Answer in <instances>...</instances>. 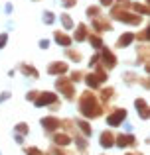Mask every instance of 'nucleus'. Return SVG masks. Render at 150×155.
Masks as SVG:
<instances>
[{"label":"nucleus","mask_w":150,"mask_h":155,"mask_svg":"<svg viewBox=\"0 0 150 155\" xmlns=\"http://www.w3.org/2000/svg\"><path fill=\"white\" fill-rule=\"evenodd\" d=\"M83 81H85V84H87L91 91H95V88H101V83H99V79H97L95 73H85V75H83Z\"/></svg>","instance_id":"5701e85b"},{"label":"nucleus","mask_w":150,"mask_h":155,"mask_svg":"<svg viewBox=\"0 0 150 155\" xmlns=\"http://www.w3.org/2000/svg\"><path fill=\"white\" fill-rule=\"evenodd\" d=\"M124 120H127V108H113L105 122H107V126H111V128H119Z\"/></svg>","instance_id":"20e7f679"},{"label":"nucleus","mask_w":150,"mask_h":155,"mask_svg":"<svg viewBox=\"0 0 150 155\" xmlns=\"http://www.w3.org/2000/svg\"><path fill=\"white\" fill-rule=\"evenodd\" d=\"M14 132L22 134V136H28V134H30V126H28V122H18V124L14 126Z\"/></svg>","instance_id":"c85d7f7f"},{"label":"nucleus","mask_w":150,"mask_h":155,"mask_svg":"<svg viewBox=\"0 0 150 155\" xmlns=\"http://www.w3.org/2000/svg\"><path fill=\"white\" fill-rule=\"evenodd\" d=\"M138 83L142 84V88H146V91L150 88V81H148V79H142V77H138Z\"/></svg>","instance_id":"37998d69"},{"label":"nucleus","mask_w":150,"mask_h":155,"mask_svg":"<svg viewBox=\"0 0 150 155\" xmlns=\"http://www.w3.org/2000/svg\"><path fill=\"white\" fill-rule=\"evenodd\" d=\"M75 126H77V130H79L81 134H83L85 137H91L93 136V128H91V124H89V120H85V118H75Z\"/></svg>","instance_id":"f3484780"},{"label":"nucleus","mask_w":150,"mask_h":155,"mask_svg":"<svg viewBox=\"0 0 150 155\" xmlns=\"http://www.w3.org/2000/svg\"><path fill=\"white\" fill-rule=\"evenodd\" d=\"M77 110H79L81 118H85V120H95V118L103 116V104H101L99 96L91 88L81 92L79 102H77Z\"/></svg>","instance_id":"f257e3e1"},{"label":"nucleus","mask_w":150,"mask_h":155,"mask_svg":"<svg viewBox=\"0 0 150 155\" xmlns=\"http://www.w3.org/2000/svg\"><path fill=\"white\" fill-rule=\"evenodd\" d=\"M83 75H85V73L79 71V69H77V71H71L69 73V81H71V83H79V81H83Z\"/></svg>","instance_id":"c756f323"},{"label":"nucleus","mask_w":150,"mask_h":155,"mask_svg":"<svg viewBox=\"0 0 150 155\" xmlns=\"http://www.w3.org/2000/svg\"><path fill=\"white\" fill-rule=\"evenodd\" d=\"M12 28H14V22H12V20H10V22H6V30H12Z\"/></svg>","instance_id":"c03bdc74"},{"label":"nucleus","mask_w":150,"mask_h":155,"mask_svg":"<svg viewBox=\"0 0 150 155\" xmlns=\"http://www.w3.org/2000/svg\"><path fill=\"white\" fill-rule=\"evenodd\" d=\"M55 91L59 92V94H63V98L67 100V102H73L75 100V83H71L67 77H59V79H55Z\"/></svg>","instance_id":"f03ea898"},{"label":"nucleus","mask_w":150,"mask_h":155,"mask_svg":"<svg viewBox=\"0 0 150 155\" xmlns=\"http://www.w3.org/2000/svg\"><path fill=\"white\" fill-rule=\"evenodd\" d=\"M58 22V14L54 10H44L42 12V24L44 26H54Z\"/></svg>","instance_id":"b1692460"},{"label":"nucleus","mask_w":150,"mask_h":155,"mask_svg":"<svg viewBox=\"0 0 150 155\" xmlns=\"http://www.w3.org/2000/svg\"><path fill=\"white\" fill-rule=\"evenodd\" d=\"M123 83L127 87H132V84H138V75L132 71H124L123 73Z\"/></svg>","instance_id":"a878e982"},{"label":"nucleus","mask_w":150,"mask_h":155,"mask_svg":"<svg viewBox=\"0 0 150 155\" xmlns=\"http://www.w3.org/2000/svg\"><path fill=\"white\" fill-rule=\"evenodd\" d=\"M73 30H75V34L71 35V39H73L75 43H83L89 35V26H85V22H81V24H77Z\"/></svg>","instance_id":"2eb2a0df"},{"label":"nucleus","mask_w":150,"mask_h":155,"mask_svg":"<svg viewBox=\"0 0 150 155\" xmlns=\"http://www.w3.org/2000/svg\"><path fill=\"white\" fill-rule=\"evenodd\" d=\"M131 10H134V14L138 16H148V6L140 2H131Z\"/></svg>","instance_id":"cd10ccee"},{"label":"nucleus","mask_w":150,"mask_h":155,"mask_svg":"<svg viewBox=\"0 0 150 155\" xmlns=\"http://www.w3.org/2000/svg\"><path fill=\"white\" fill-rule=\"evenodd\" d=\"M63 53H65V57L71 63H81L83 61V53L79 49H75V47H63Z\"/></svg>","instance_id":"412c9836"},{"label":"nucleus","mask_w":150,"mask_h":155,"mask_svg":"<svg viewBox=\"0 0 150 155\" xmlns=\"http://www.w3.org/2000/svg\"><path fill=\"white\" fill-rule=\"evenodd\" d=\"M99 63H103V69L105 71H111V69L117 67V63H119V59H117V55L111 51V47H101L99 49Z\"/></svg>","instance_id":"7ed1b4c3"},{"label":"nucleus","mask_w":150,"mask_h":155,"mask_svg":"<svg viewBox=\"0 0 150 155\" xmlns=\"http://www.w3.org/2000/svg\"><path fill=\"white\" fill-rule=\"evenodd\" d=\"M144 71H146V75H150V65H148V61H146V65H144Z\"/></svg>","instance_id":"a18cd8bd"},{"label":"nucleus","mask_w":150,"mask_h":155,"mask_svg":"<svg viewBox=\"0 0 150 155\" xmlns=\"http://www.w3.org/2000/svg\"><path fill=\"white\" fill-rule=\"evenodd\" d=\"M124 155H136V153H132V151H127V153H124Z\"/></svg>","instance_id":"49530a36"},{"label":"nucleus","mask_w":150,"mask_h":155,"mask_svg":"<svg viewBox=\"0 0 150 155\" xmlns=\"http://www.w3.org/2000/svg\"><path fill=\"white\" fill-rule=\"evenodd\" d=\"M58 20H59V24H61V28H63V31H71L75 28V22H73V18H71L67 12H61V14L58 16Z\"/></svg>","instance_id":"a211bd4d"},{"label":"nucleus","mask_w":150,"mask_h":155,"mask_svg":"<svg viewBox=\"0 0 150 155\" xmlns=\"http://www.w3.org/2000/svg\"><path fill=\"white\" fill-rule=\"evenodd\" d=\"M38 94H40V91H28V94H26V100H28V102H34V100L38 98Z\"/></svg>","instance_id":"e433bc0d"},{"label":"nucleus","mask_w":150,"mask_h":155,"mask_svg":"<svg viewBox=\"0 0 150 155\" xmlns=\"http://www.w3.org/2000/svg\"><path fill=\"white\" fill-rule=\"evenodd\" d=\"M30 2H44V0H30Z\"/></svg>","instance_id":"de8ad7c7"},{"label":"nucleus","mask_w":150,"mask_h":155,"mask_svg":"<svg viewBox=\"0 0 150 155\" xmlns=\"http://www.w3.org/2000/svg\"><path fill=\"white\" fill-rule=\"evenodd\" d=\"M73 141H75L77 149H79V153H87V149H89V141H87V137H85L81 132H77L75 136H73Z\"/></svg>","instance_id":"4be33fe9"},{"label":"nucleus","mask_w":150,"mask_h":155,"mask_svg":"<svg viewBox=\"0 0 150 155\" xmlns=\"http://www.w3.org/2000/svg\"><path fill=\"white\" fill-rule=\"evenodd\" d=\"M120 126L124 128V134H132V132H134V126H132L131 122H127V120H124V122H123Z\"/></svg>","instance_id":"58836bf2"},{"label":"nucleus","mask_w":150,"mask_h":155,"mask_svg":"<svg viewBox=\"0 0 150 155\" xmlns=\"http://www.w3.org/2000/svg\"><path fill=\"white\" fill-rule=\"evenodd\" d=\"M50 45H51V39H47V38H44V39H40V41H38V47L42 51H47V49H50Z\"/></svg>","instance_id":"473e14b6"},{"label":"nucleus","mask_w":150,"mask_h":155,"mask_svg":"<svg viewBox=\"0 0 150 155\" xmlns=\"http://www.w3.org/2000/svg\"><path fill=\"white\" fill-rule=\"evenodd\" d=\"M51 143L58 147H69L73 143V137L67 132H51Z\"/></svg>","instance_id":"1a4fd4ad"},{"label":"nucleus","mask_w":150,"mask_h":155,"mask_svg":"<svg viewBox=\"0 0 150 155\" xmlns=\"http://www.w3.org/2000/svg\"><path fill=\"white\" fill-rule=\"evenodd\" d=\"M97 96H99L101 104L105 106V104L109 102V100H113V98L117 96V91H115L113 87H103V88H101V94H97Z\"/></svg>","instance_id":"aec40b11"},{"label":"nucleus","mask_w":150,"mask_h":155,"mask_svg":"<svg viewBox=\"0 0 150 155\" xmlns=\"http://www.w3.org/2000/svg\"><path fill=\"white\" fill-rule=\"evenodd\" d=\"M115 145H117L119 149H124V147H136L134 132H132V134H115Z\"/></svg>","instance_id":"0eeeda50"},{"label":"nucleus","mask_w":150,"mask_h":155,"mask_svg":"<svg viewBox=\"0 0 150 155\" xmlns=\"http://www.w3.org/2000/svg\"><path fill=\"white\" fill-rule=\"evenodd\" d=\"M40 126L44 128V132H46V134H51V132H58V130H59L61 120H59V118H55L54 114H50V116L40 118Z\"/></svg>","instance_id":"423d86ee"},{"label":"nucleus","mask_w":150,"mask_h":155,"mask_svg":"<svg viewBox=\"0 0 150 155\" xmlns=\"http://www.w3.org/2000/svg\"><path fill=\"white\" fill-rule=\"evenodd\" d=\"M10 98H12V92H10V91H2V92H0V104L8 102Z\"/></svg>","instance_id":"c9c22d12"},{"label":"nucleus","mask_w":150,"mask_h":155,"mask_svg":"<svg viewBox=\"0 0 150 155\" xmlns=\"http://www.w3.org/2000/svg\"><path fill=\"white\" fill-rule=\"evenodd\" d=\"M132 41H134V31H123L119 35V39H117L115 47L117 49H127V47L132 45Z\"/></svg>","instance_id":"4468645a"},{"label":"nucleus","mask_w":150,"mask_h":155,"mask_svg":"<svg viewBox=\"0 0 150 155\" xmlns=\"http://www.w3.org/2000/svg\"><path fill=\"white\" fill-rule=\"evenodd\" d=\"M14 141L18 145H24V141H26V136H22V134H16L14 132Z\"/></svg>","instance_id":"a19ab883"},{"label":"nucleus","mask_w":150,"mask_h":155,"mask_svg":"<svg viewBox=\"0 0 150 155\" xmlns=\"http://www.w3.org/2000/svg\"><path fill=\"white\" fill-rule=\"evenodd\" d=\"M55 102H59L58 94H54L51 91H40L38 98L34 100V106H36V108H44V106H51Z\"/></svg>","instance_id":"39448f33"},{"label":"nucleus","mask_w":150,"mask_h":155,"mask_svg":"<svg viewBox=\"0 0 150 155\" xmlns=\"http://www.w3.org/2000/svg\"><path fill=\"white\" fill-rule=\"evenodd\" d=\"M91 28L97 31V34H105V31H113V24L109 22L105 16H97V18H91Z\"/></svg>","instance_id":"6e6552de"},{"label":"nucleus","mask_w":150,"mask_h":155,"mask_svg":"<svg viewBox=\"0 0 150 155\" xmlns=\"http://www.w3.org/2000/svg\"><path fill=\"white\" fill-rule=\"evenodd\" d=\"M8 41H10V35H8V31H2V34H0V51H2L4 47L8 45Z\"/></svg>","instance_id":"2f4dec72"},{"label":"nucleus","mask_w":150,"mask_h":155,"mask_svg":"<svg viewBox=\"0 0 150 155\" xmlns=\"http://www.w3.org/2000/svg\"><path fill=\"white\" fill-rule=\"evenodd\" d=\"M67 71H69V65H67L65 61H51V63L47 65V75L50 77H61V75H65Z\"/></svg>","instance_id":"9d476101"},{"label":"nucleus","mask_w":150,"mask_h":155,"mask_svg":"<svg viewBox=\"0 0 150 155\" xmlns=\"http://www.w3.org/2000/svg\"><path fill=\"white\" fill-rule=\"evenodd\" d=\"M2 10H4V14H6V16H12V12H14V4H12V2H6Z\"/></svg>","instance_id":"ea45409f"},{"label":"nucleus","mask_w":150,"mask_h":155,"mask_svg":"<svg viewBox=\"0 0 150 155\" xmlns=\"http://www.w3.org/2000/svg\"><path fill=\"white\" fill-rule=\"evenodd\" d=\"M0 155H2V151H0Z\"/></svg>","instance_id":"09e8293b"},{"label":"nucleus","mask_w":150,"mask_h":155,"mask_svg":"<svg viewBox=\"0 0 150 155\" xmlns=\"http://www.w3.org/2000/svg\"><path fill=\"white\" fill-rule=\"evenodd\" d=\"M148 61V47L146 43H140V45H136V61L132 65H142Z\"/></svg>","instance_id":"6ab92c4d"},{"label":"nucleus","mask_w":150,"mask_h":155,"mask_svg":"<svg viewBox=\"0 0 150 155\" xmlns=\"http://www.w3.org/2000/svg\"><path fill=\"white\" fill-rule=\"evenodd\" d=\"M97 65H99V53H93L91 59H89V63H87V67L89 69H95Z\"/></svg>","instance_id":"72a5a7b5"},{"label":"nucleus","mask_w":150,"mask_h":155,"mask_svg":"<svg viewBox=\"0 0 150 155\" xmlns=\"http://www.w3.org/2000/svg\"><path fill=\"white\" fill-rule=\"evenodd\" d=\"M61 6L65 8V10H69V8H75V6H77V0H61Z\"/></svg>","instance_id":"4c0bfd02"},{"label":"nucleus","mask_w":150,"mask_h":155,"mask_svg":"<svg viewBox=\"0 0 150 155\" xmlns=\"http://www.w3.org/2000/svg\"><path fill=\"white\" fill-rule=\"evenodd\" d=\"M134 108H136L138 118L142 122H146L150 118V108H148V100L146 98H134Z\"/></svg>","instance_id":"f8f14e48"},{"label":"nucleus","mask_w":150,"mask_h":155,"mask_svg":"<svg viewBox=\"0 0 150 155\" xmlns=\"http://www.w3.org/2000/svg\"><path fill=\"white\" fill-rule=\"evenodd\" d=\"M18 71L22 73L24 77H28L30 81H38L40 79V71L30 63H18Z\"/></svg>","instance_id":"ddd939ff"},{"label":"nucleus","mask_w":150,"mask_h":155,"mask_svg":"<svg viewBox=\"0 0 150 155\" xmlns=\"http://www.w3.org/2000/svg\"><path fill=\"white\" fill-rule=\"evenodd\" d=\"M54 41L58 43L59 47H71V45H73L71 35L65 34V31H54Z\"/></svg>","instance_id":"dca6fc26"},{"label":"nucleus","mask_w":150,"mask_h":155,"mask_svg":"<svg viewBox=\"0 0 150 155\" xmlns=\"http://www.w3.org/2000/svg\"><path fill=\"white\" fill-rule=\"evenodd\" d=\"M24 153H26V155H46L42 149L36 147V145H32V147H24Z\"/></svg>","instance_id":"7c9ffc66"},{"label":"nucleus","mask_w":150,"mask_h":155,"mask_svg":"<svg viewBox=\"0 0 150 155\" xmlns=\"http://www.w3.org/2000/svg\"><path fill=\"white\" fill-rule=\"evenodd\" d=\"M99 145L103 149L115 147V132H113V130H103V132L99 134Z\"/></svg>","instance_id":"9b49d317"},{"label":"nucleus","mask_w":150,"mask_h":155,"mask_svg":"<svg viewBox=\"0 0 150 155\" xmlns=\"http://www.w3.org/2000/svg\"><path fill=\"white\" fill-rule=\"evenodd\" d=\"M148 31H150V28H144V30H142V34H138V35L134 34V39H138V41H142V43H144V41L148 39V35H150Z\"/></svg>","instance_id":"f704fd0d"},{"label":"nucleus","mask_w":150,"mask_h":155,"mask_svg":"<svg viewBox=\"0 0 150 155\" xmlns=\"http://www.w3.org/2000/svg\"><path fill=\"white\" fill-rule=\"evenodd\" d=\"M87 41H89V45H91V47H93V49H95V51H99L101 47L105 45L103 38H101L99 34H89V35H87Z\"/></svg>","instance_id":"393cba45"},{"label":"nucleus","mask_w":150,"mask_h":155,"mask_svg":"<svg viewBox=\"0 0 150 155\" xmlns=\"http://www.w3.org/2000/svg\"><path fill=\"white\" fill-rule=\"evenodd\" d=\"M115 4V0H99V6L101 8H111Z\"/></svg>","instance_id":"79ce46f5"},{"label":"nucleus","mask_w":150,"mask_h":155,"mask_svg":"<svg viewBox=\"0 0 150 155\" xmlns=\"http://www.w3.org/2000/svg\"><path fill=\"white\" fill-rule=\"evenodd\" d=\"M85 16H87V18H97V16H103V8H101L99 4L87 6V8H85Z\"/></svg>","instance_id":"bb28decb"}]
</instances>
